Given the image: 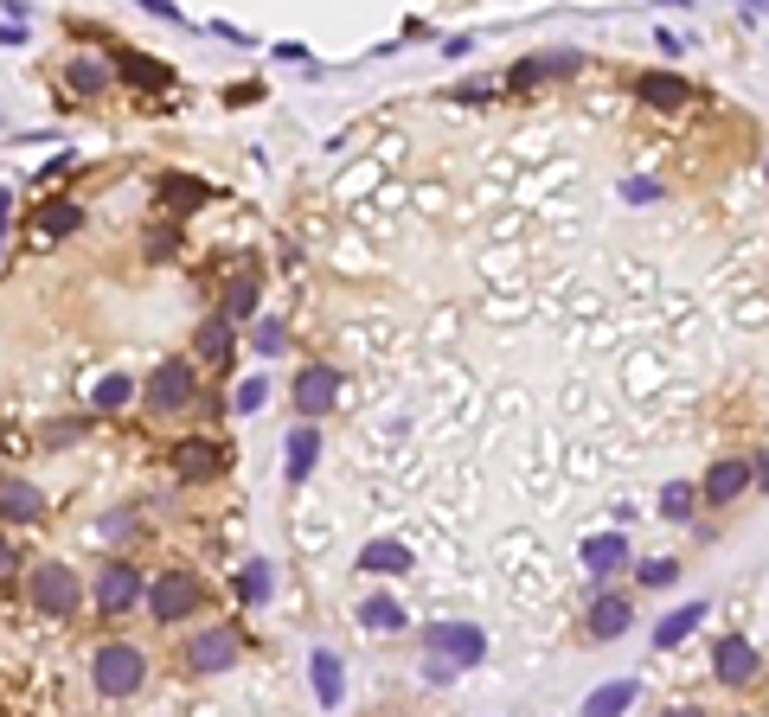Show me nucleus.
<instances>
[{"label":"nucleus","mask_w":769,"mask_h":717,"mask_svg":"<svg viewBox=\"0 0 769 717\" xmlns=\"http://www.w3.org/2000/svg\"><path fill=\"white\" fill-rule=\"evenodd\" d=\"M90 686L103 698H135V691L148 686V654L128 647V640H103L97 654H90Z\"/></svg>","instance_id":"nucleus-1"},{"label":"nucleus","mask_w":769,"mask_h":717,"mask_svg":"<svg viewBox=\"0 0 769 717\" xmlns=\"http://www.w3.org/2000/svg\"><path fill=\"white\" fill-rule=\"evenodd\" d=\"M26 602L39 615H51V621H71L77 602H84V583H77L71 563H39V570L26 577Z\"/></svg>","instance_id":"nucleus-2"},{"label":"nucleus","mask_w":769,"mask_h":717,"mask_svg":"<svg viewBox=\"0 0 769 717\" xmlns=\"http://www.w3.org/2000/svg\"><path fill=\"white\" fill-rule=\"evenodd\" d=\"M237 654H244V640H237L231 621H212V628H193V635H186V672H193V679H218V672H231Z\"/></svg>","instance_id":"nucleus-3"},{"label":"nucleus","mask_w":769,"mask_h":717,"mask_svg":"<svg viewBox=\"0 0 769 717\" xmlns=\"http://www.w3.org/2000/svg\"><path fill=\"white\" fill-rule=\"evenodd\" d=\"M424 647H430V660L456 666V672L487 660V635L475 621H430V628H424Z\"/></svg>","instance_id":"nucleus-4"},{"label":"nucleus","mask_w":769,"mask_h":717,"mask_svg":"<svg viewBox=\"0 0 769 717\" xmlns=\"http://www.w3.org/2000/svg\"><path fill=\"white\" fill-rule=\"evenodd\" d=\"M199 602H205V583L193 577V570H160V577H154V589H148L154 621H186Z\"/></svg>","instance_id":"nucleus-5"},{"label":"nucleus","mask_w":769,"mask_h":717,"mask_svg":"<svg viewBox=\"0 0 769 717\" xmlns=\"http://www.w3.org/2000/svg\"><path fill=\"white\" fill-rule=\"evenodd\" d=\"M193 391H199V379H193V365L186 358H160L148 379V410L154 416H174V410L193 404Z\"/></svg>","instance_id":"nucleus-6"},{"label":"nucleus","mask_w":769,"mask_h":717,"mask_svg":"<svg viewBox=\"0 0 769 717\" xmlns=\"http://www.w3.org/2000/svg\"><path fill=\"white\" fill-rule=\"evenodd\" d=\"M289 397H295V416H333V404H340V372L333 365H302L295 372V384H289Z\"/></svg>","instance_id":"nucleus-7"},{"label":"nucleus","mask_w":769,"mask_h":717,"mask_svg":"<svg viewBox=\"0 0 769 717\" xmlns=\"http://www.w3.org/2000/svg\"><path fill=\"white\" fill-rule=\"evenodd\" d=\"M142 589H148V583H142V570H135V563H123V558L103 563V570H97V609L103 615H128L135 602H142Z\"/></svg>","instance_id":"nucleus-8"},{"label":"nucleus","mask_w":769,"mask_h":717,"mask_svg":"<svg viewBox=\"0 0 769 717\" xmlns=\"http://www.w3.org/2000/svg\"><path fill=\"white\" fill-rule=\"evenodd\" d=\"M757 666H763V660H757V647H750L743 635H724L712 647V679H718V686H750V679H757Z\"/></svg>","instance_id":"nucleus-9"},{"label":"nucleus","mask_w":769,"mask_h":717,"mask_svg":"<svg viewBox=\"0 0 769 717\" xmlns=\"http://www.w3.org/2000/svg\"><path fill=\"white\" fill-rule=\"evenodd\" d=\"M750 481H757V468L738 461V455H724V461H712V474H705V487H699V500H705V507H731Z\"/></svg>","instance_id":"nucleus-10"},{"label":"nucleus","mask_w":769,"mask_h":717,"mask_svg":"<svg viewBox=\"0 0 769 717\" xmlns=\"http://www.w3.org/2000/svg\"><path fill=\"white\" fill-rule=\"evenodd\" d=\"M46 512V493L26 481V474H7L0 481V526H32Z\"/></svg>","instance_id":"nucleus-11"},{"label":"nucleus","mask_w":769,"mask_h":717,"mask_svg":"<svg viewBox=\"0 0 769 717\" xmlns=\"http://www.w3.org/2000/svg\"><path fill=\"white\" fill-rule=\"evenodd\" d=\"M218 468H225V449H218V442H205V435H186V442L174 449V474H179V481H212Z\"/></svg>","instance_id":"nucleus-12"},{"label":"nucleus","mask_w":769,"mask_h":717,"mask_svg":"<svg viewBox=\"0 0 769 717\" xmlns=\"http://www.w3.org/2000/svg\"><path fill=\"white\" fill-rule=\"evenodd\" d=\"M577 558H584V570L603 583V577H615V570H629V538L622 532H596V538H584Z\"/></svg>","instance_id":"nucleus-13"},{"label":"nucleus","mask_w":769,"mask_h":717,"mask_svg":"<svg viewBox=\"0 0 769 717\" xmlns=\"http://www.w3.org/2000/svg\"><path fill=\"white\" fill-rule=\"evenodd\" d=\"M635 97L648 102V109H687V102H692V84L680 71H641Z\"/></svg>","instance_id":"nucleus-14"},{"label":"nucleus","mask_w":769,"mask_h":717,"mask_svg":"<svg viewBox=\"0 0 769 717\" xmlns=\"http://www.w3.org/2000/svg\"><path fill=\"white\" fill-rule=\"evenodd\" d=\"M629 621H635V602H629V596H615V589H603V596L590 602V640L629 635Z\"/></svg>","instance_id":"nucleus-15"},{"label":"nucleus","mask_w":769,"mask_h":717,"mask_svg":"<svg viewBox=\"0 0 769 717\" xmlns=\"http://www.w3.org/2000/svg\"><path fill=\"white\" fill-rule=\"evenodd\" d=\"M256 302H263V276H256L251 263H244V269L225 282V307H218V314H225L231 327H237V321H251V314H256Z\"/></svg>","instance_id":"nucleus-16"},{"label":"nucleus","mask_w":769,"mask_h":717,"mask_svg":"<svg viewBox=\"0 0 769 717\" xmlns=\"http://www.w3.org/2000/svg\"><path fill=\"white\" fill-rule=\"evenodd\" d=\"M193 353H199L205 365H231V353H237V327H231L225 314L199 321V333H193Z\"/></svg>","instance_id":"nucleus-17"},{"label":"nucleus","mask_w":769,"mask_h":717,"mask_svg":"<svg viewBox=\"0 0 769 717\" xmlns=\"http://www.w3.org/2000/svg\"><path fill=\"white\" fill-rule=\"evenodd\" d=\"M116 77L135 84V90H167V84H174V65H160V58H148V51H123Z\"/></svg>","instance_id":"nucleus-18"},{"label":"nucleus","mask_w":769,"mask_h":717,"mask_svg":"<svg viewBox=\"0 0 769 717\" xmlns=\"http://www.w3.org/2000/svg\"><path fill=\"white\" fill-rule=\"evenodd\" d=\"M635 698H641V679H610V686H596V691H590V698H584V711H577V717H622L629 705H635Z\"/></svg>","instance_id":"nucleus-19"},{"label":"nucleus","mask_w":769,"mask_h":717,"mask_svg":"<svg viewBox=\"0 0 769 717\" xmlns=\"http://www.w3.org/2000/svg\"><path fill=\"white\" fill-rule=\"evenodd\" d=\"M359 570H372V577H405L410 570V551L398 538H372L366 551H359Z\"/></svg>","instance_id":"nucleus-20"},{"label":"nucleus","mask_w":769,"mask_h":717,"mask_svg":"<svg viewBox=\"0 0 769 717\" xmlns=\"http://www.w3.org/2000/svg\"><path fill=\"white\" fill-rule=\"evenodd\" d=\"M314 455H321V430H314V423L289 430V481H295V487L314 474Z\"/></svg>","instance_id":"nucleus-21"},{"label":"nucleus","mask_w":769,"mask_h":717,"mask_svg":"<svg viewBox=\"0 0 769 717\" xmlns=\"http://www.w3.org/2000/svg\"><path fill=\"white\" fill-rule=\"evenodd\" d=\"M577 71V51H545V58H526L519 71H513V84L526 90V84H538V77H571Z\"/></svg>","instance_id":"nucleus-22"},{"label":"nucleus","mask_w":769,"mask_h":717,"mask_svg":"<svg viewBox=\"0 0 769 717\" xmlns=\"http://www.w3.org/2000/svg\"><path fill=\"white\" fill-rule=\"evenodd\" d=\"M359 621H366L372 635H405V628H410L405 609H398L391 596H372V602H359Z\"/></svg>","instance_id":"nucleus-23"},{"label":"nucleus","mask_w":769,"mask_h":717,"mask_svg":"<svg viewBox=\"0 0 769 717\" xmlns=\"http://www.w3.org/2000/svg\"><path fill=\"white\" fill-rule=\"evenodd\" d=\"M65 84H71L77 97H103V90H109V65H97V58H71V65H65Z\"/></svg>","instance_id":"nucleus-24"},{"label":"nucleus","mask_w":769,"mask_h":717,"mask_svg":"<svg viewBox=\"0 0 769 717\" xmlns=\"http://www.w3.org/2000/svg\"><path fill=\"white\" fill-rule=\"evenodd\" d=\"M314 691H321V705H340V691H347V672H340V660H333L328 647H314Z\"/></svg>","instance_id":"nucleus-25"},{"label":"nucleus","mask_w":769,"mask_h":717,"mask_svg":"<svg viewBox=\"0 0 769 717\" xmlns=\"http://www.w3.org/2000/svg\"><path fill=\"white\" fill-rule=\"evenodd\" d=\"M699 621H705V602H687V609H673L661 628H654V647H680V640H687Z\"/></svg>","instance_id":"nucleus-26"},{"label":"nucleus","mask_w":769,"mask_h":717,"mask_svg":"<svg viewBox=\"0 0 769 717\" xmlns=\"http://www.w3.org/2000/svg\"><path fill=\"white\" fill-rule=\"evenodd\" d=\"M237 596L244 602H270V563H244L237 570Z\"/></svg>","instance_id":"nucleus-27"},{"label":"nucleus","mask_w":769,"mask_h":717,"mask_svg":"<svg viewBox=\"0 0 769 717\" xmlns=\"http://www.w3.org/2000/svg\"><path fill=\"white\" fill-rule=\"evenodd\" d=\"M160 199H167V205H199V199H205V186H199V179L167 174V179H160Z\"/></svg>","instance_id":"nucleus-28"},{"label":"nucleus","mask_w":769,"mask_h":717,"mask_svg":"<svg viewBox=\"0 0 769 717\" xmlns=\"http://www.w3.org/2000/svg\"><path fill=\"white\" fill-rule=\"evenodd\" d=\"M128 397H135V384H128L123 372H109V379L97 384V410H123Z\"/></svg>","instance_id":"nucleus-29"},{"label":"nucleus","mask_w":769,"mask_h":717,"mask_svg":"<svg viewBox=\"0 0 769 717\" xmlns=\"http://www.w3.org/2000/svg\"><path fill=\"white\" fill-rule=\"evenodd\" d=\"M77 225V205L71 199H51L46 212H39V230H46V237H58V230H71Z\"/></svg>","instance_id":"nucleus-30"},{"label":"nucleus","mask_w":769,"mask_h":717,"mask_svg":"<svg viewBox=\"0 0 769 717\" xmlns=\"http://www.w3.org/2000/svg\"><path fill=\"white\" fill-rule=\"evenodd\" d=\"M661 512H666V519H687V512H692V487L687 481H666L661 487Z\"/></svg>","instance_id":"nucleus-31"},{"label":"nucleus","mask_w":769,"mask_h":717,"mask_svg":"<svg viewBox=\"0 0 769 717\" xmlns=\"http://www.w3.org/2000/svg\"><path fill=\"white\" fill-rule=\"evenodd\" d=\"M263 397H270V379H244L231 404H237V416H251V410H263Z\"/></svg>","instance_id":"nucleus-32"},{"label":"nucleus","mask_w":769,"mask_h":717,"mask_svg":"<svg viewBox=\"0 0 769 717\" xmlns=\"http://www.w3.org/2000/svg\"><path fill=\"white\" fill-rule=\"evenodd\" d=\"M673 577H680V563H673V558H648V563H641V583H648V589H666Z\"/></svg>","instance_id":"nucleus-33"},{"label":"nucleus","mask_w":769,"mask_h":717,"mask_svg":"<svg viewBox=\"0 0 769 717\" xmlns=\"http://www.w3.org/2000/svg\"><path fill=\"white\" fill-rule=\"evenodd\" d=\"M282 340H289L282 321H256V353H282Z\"/></svg>","instance_id":"nucleus-34"},{"label":"nucleus","mask_w":769,"mask_h":717,"mask_svg":"<svg viewBox=\"0 0 769 717\" xmlns=\"http://www.w3.org/2000/svg\"><path fill=\"white\" fill-rule=\"evenodd\" d=\"M7 570H20V551H13V544L0 538V577H7Z\"/></svg>","instance_id":"nucleus-35"},{"label":"nucleus","mask_w":769,"mask_h":717,"mask_svg":"<svg viewBox=\"0 0 769 717\" xmlns=\"http://www.w3.org/2000/svg\"><path fill=\"white\" fill-rule=\"evenodd\" d=\"M7 212H13V193H0V244H7Z\"/></svg>","instance_id":"nucleus-36"},{"label":"nucleus","mask_w":769,"mask_h":717,"mask_svg":"<svg viewBox=\"0 0 769 717\" xmlns=\"http://www.w3.org/2000/svg\"><path fill=\"white\" fill-rule=\"evenodd\" d=\"M661 717H705V711H699V705H666Z\"/></svg>","instance_id":"nucleus-37"},{"label":"nucleus","mask_w":769,"mask_h":717,"mask_svg":"<svg viewBox=\"0 0 769 717\" xmlns=\"http://www.w3.org/2000/svg\"><path fill=\"white\" fill-rule=\"evenodd\" d=\"M738 717H743V711H738Z\"/></svg>","instance_id":"nucleus-38"}]
</instances>
